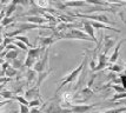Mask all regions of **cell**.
<instances>
[{
	"mask_svg": "<svg viewBox=\"0 0 126 113\" xmlns=\"http://www.w3.org/2000/svg\"><path fill=\"white\" fill-rule=\"evenodd\" d=\"M87 58H88V57L86 55V54H85V55H84V58H82V61L80 63V65H79L78 67H76V68H74V70L72 71V72L70 73V74L65 75V77H64V78L61 79L60 82L58 84V87H57V91H55V96L58 94V92L60 91V90L63 88V87L66 86L67 84H70V82H72V81H74V80H76V79L78 78V77H79V74H80V72H81L82 68H84V66H85V65L87 64Z\"/></svg>",
	"mask_w": 126,
	"mask_h": 113,
	"instance_id": "obj_1",
	"label": "cell"
},
{
	"mask_svg": "<svg viewBox=\"0 0 126 113\" xmlns=\"http://www.w3.org/2000/svg\"><path fill=\"white\" fill-rule=\"evenodd\" d=\"M48 54H49V49L46 47L44 52V55L40 57L33 65V68L37 71V72H43L45 70H48Z\"/></svg>",
	"mask_w": 126,
	"mask_h": 113,
	"instance_id": "obj_2",
	"label": "cell"
},
{
	"mask_svg": "<svg viewBox=\"0 0 126 113\" xmlns=\"http://www.w3.org/2000/svg\"><path fill=\"white\" fill-rule=\"evenodd\" d=\"M77 18H82V19H92V20H95V21H101L105 22V24H112L111 20H109V18L105 16V14H85V13H78L76 16Z\"/></svg>",
	"mask_w": 126,
	"mask_h": 113,
	"instance_id": "obj_3",
	"label": "cell"
},
{
	"mask_svg": "<svg viewBox=\"0 0 126 113\" xmlns=\"http://www.w3.org/2000/svg\"><path fill=\"white\" fill-rule=\"evenodd\" d=\"M40 96H41V94H40V87L35 86V85H33L31 88H28L27 91H25V93H24V97L26 98L28 101L32 100V99H37V98H40V99H41Z\"/></svg>",
	"mask_w": 126,
	"mask_h": 113,
	"instance_id": "obj_4",
	"label": "cell"
},
{
	"mask_svg": "<svg viewBox=\"0 0 126 113\" xmlns=\"http://www.w3.org/2000/svg\"><path fill=\"white\" fill-rule=\"evenodd\" d=\"M97 59H98V64L95 65V68H94L93 72H99V71L104 70L107 67V65H109V59H107V57H106V54L103 53V52H100L98 54V57H97Z\"/></svg>",
	"mask_w": 126,
	"mask_h": 113,
	"instance_id": "obj_5",
	"label": "cell"
},
{
	"mask_svg": "<svg viewBox=\"0 0 126 113\" xmlns=\"http://www.w3.org/2000/svg\"><path fill=\"white\" fill-rule=\"evenodd\" d=\"M99 104H90V105H81V104H77V105H72L71 112H78V113H84L87 112L90 110H92L93 107H95Z\"/></svg>",
	"mask_w": 126,
	"mask_h": 113,
	"instance_id": "obj_6",
	"label": "cell"
},
{
	"mask_svg": "<svg viewBox=\"0 0 126 113\" xmlns=\"http://www.w3.org/2000/svg\"><path fill=\"white\" fill-rule=\"evenodd\" d=\"M104 37V47H103V53L107 54L109 53V51H110L113 46L115 45L117 43V39L115 38H112V37H109V35H103Z\"/></svg>",
	"mask_w": 126,
	"mask_h": 113,
	"instance_id": "obj_7",
	"label": "cell"
},
{
	"mask_svg": "<svg viewBox=\"0 0 126 113\" xmlns=\"http://www.w3.org/2000/svg\"><path fill=\"white\" fill-rule=\"evenodd\" d=\"M81 25H82V30L93 39L94 43H98V39H97L95 34H94V27L91 25V22L86 21V20H81Z\"/></svg>",
	"mask_w": 126,
	"mask_h": 113,
	"instance_id": "obj_8",
	"label": "cell"
},
{
	"mask_svg": "<svg viewBox=\"0 0 126 113\" xmlns=\"http://www.w3.org/2000/svg\"><path fill=\"white\" fill-rule=\"evenodd\" d=\"M59 40L57 37L52 35V37H39L38 38V43H39V46H43V47H49L51 45Z\"/></svg>",
	"mask_w": 126,
	"mask_h": 113,
	"instance_id": "obj_9",
	"label": "cell"
},
{
	"mask_svg": "<svg viewBox=\"0 0 126 113\" xmlns=\"http://www.w3.org/2000/svg\"><path fill=\"white\" fill-rule=\"evenodd\" d=\"M126 41V39H121L120 41H118L117 43V45H115L114 47V51H113V53L111 54V57L109 58V63L110 64H112V63H115L117 60H118V58H119V51H120V47L121 45Z\"/></svg>",
	"mask_w": 126,
	"mask_h": 113,
	"instance_id": "obj_10",
	"label": "cell"
},
{
	"mask_svg": "<svg viewBox=\"0 0 126 113\" xmlns=\"http://www.w3.org/2000/svg\"><path fill=\"white\" fill-rule=\"evenodd\" d=\"M37 78H38V72L34 70H31V68H28L27 72H26V84H27L28 86L30 85H34L35 82H37Z\"/></svg>",
	"mask_w": 126,
	"mask_h": 113,
	"instance_id": "obj_11",
	"label": "cell"
},
{
	"mask_svg": "<svg viewBox=\"0 0 126 113\" xmlns=\"http://www.w3.org/2000/svg\"><path fill=\"white\" fill-rule=\"evenodd\" d=\"M25 20L28 22H32V24H37V25H43V24L48 21L43 16H25Z\"/></svg>",
	"mask_w": 126,
	"mask_h": 113,
	"instance_id": "obj_12",
	"label": "cell"
},
{
	"mask_svg": "<svg viewBox=\"0 0 126 113\" xmlns=\"http://www.w3.org/2000/svg\"><path fill=\"white\" fill-rule=\"evenodd\" d=\"M87 5L88 4L85 0H66L65 1L66 7H84Z\"/></svg>",
	"mask_w": 126,
	"mask_h": 113,
	"instance_id": "obj_13",
	"label": "cell"
},
{
	"mask_svg": "<svg viewBox=\"0 0 126 113\" xmlns=\"http://www.w3.org/2000/svg\"><path fill=\"white\" fill-rule=\"evenodd\" d=\"M19 48H13V49H10L7 53L5 54V57H4V59L7 60V61H11V60L16 59V57L19 55Z\"/></svg>",
	"mask_w": 126,
	"mask_h": 113,
	"instance_id": "obj_14",
	"label": "cell"
},
{
	"mask_svg": "<svg viewBox=\"0 0 126 113\" xmlns=\"http://www.w3.org/2000/svg\"><path fill=\"white\" fill-rule=\"evenodd\" d=\"M107 70L110 71H113V72H123L124 71V68H125V66H123V65H119V64H115V63H112V64H110L109 63V65H107V67H106Z\"/></svg>",
	"mask_w": 126,
	"mask_h": 113,
	"instance_id": "obj_15",
	"label": "cell"
},
{
	"mask_svg": "<svg viewBox=\"0 0 126 113\" xmlns=\"http://www.w3.org/2000/svg\"><path fill=\"white\" fill-rule=\"evenodd\" d=\"M24 61L25 60L22 59H19L18 57H16V59H13L10 61V64H11V66H13L14 68H16V70H19V68H21V67H24Z\"/></svg>",
	"mask_w": 126,
	"mask_h": 113,
	"instance_id": "obj_16",
	"label": "cell"
},
{
	"mask_svg": "<svg viewBox=\"0 0 126 113\" xmlns=\"http://www.w3.org/2000/svg\"><path fill=\"white\" fill-rule=\"evenodd\" d=\"M0 96H1V98H2V99H11V100H13L16 94H14V92H12V91L1 90V91H0Z\"/></svg>",
	"mask_w": 126,
	"mask_h": 113,
	"instance_id": "obj_17",
	"label": "cell"
},
{
	"mask_svg": "<svg viewBox=\"0 0 126 113\" xmlns=\"http://www.w3.org/2000/svg\"><path fill=\"white\" fill-rule=\"evenodd\" d=\"M34 4H35V6H38L40 8L46 10V8L49 7V0H35Z\"/></svg>",
	"mask_w": 126,
	"mask_h": 113,
	"instance_id": "obj_18",
	"label": "cell"
},
{
	"mask_svg": "<svg viewBox=\"0 0 126 113\" xmlns=\"http://www.w3.org/2000/svg\"><path fill=\"white\" fill-rule=\"evenodd\" d=\"M16 20V18L14 16H4L2 18V20H1V26H4V27H7L8 25H11L12 22Z\"/></svg>",
	"mask_w": 126,
	"mask_h": 113,
	"instance_id": "obj_19",
	"label": "cell"
},
{
	"mask_svg": "<svg viewBox=\"0 0 126 113\" xmlns=\"http://www.w3.org/2000/svg\"><path fill=\"white\" fill-rule=\"evenodd\" d=\"M126 98V92H117L113 97L111 98L109 101L111 102H114V101H118V100H120V99H124Z\"/></svg>",
	"mask_w": 126,
	"mask_h": 113,
	"instance_id": "obj_20",
	"label": "cell"
},
{
	"mask_svg": "<svg viewBox=\"0 0 126 113\" xmlns=\"http://www.w3.org/2000/svg\"><path fill=\"white\" fill-rule=\"evenodd\" d=\"M5 75L6 77H10V78H13L16 75V68H14L13 66H11V64L8 65V67L6 68V72H5Z\"/></svg>",
	"mask_w": 126,
	"mask_h": 113,
	"instance_id": "obj_21",
	"label": "cell"
},
{
	"mask_svg": "<svg viewBox=\"0 0 126 113\" xmlns=\"http://www.w3.org/2000/svg\"><path fill=\"white\" fill-rule=\"evenodd\" d=\"M14 39H16V40H20V41H22V43H25L28 46V47H32V44H31V41L28 40V38L26 37V35L18 34V35H16V37H14Z\"/></svg>",
	"mask_w": 126,
	"mask_h": 113,
	"instance_id": "obj_22",
	"label": "cell"
},
{
	"mask_svg": "<svg viewBox=\"0 0 126 113\" xmlns=\"http://www.w3.org/2000/svg\"><path fill=\"white\" fill-rule=\"evenodd\" d=\"M104 112L106 113H121V112H126V106L121 105V107L118 108H109V110H104Z\"/></svg>",
	"mask_w": 126,
	"mask_h": 113,
	"instance_id": "obj_23",
	"label": "cell"
},
{
	"mask_svg": "<svg viewBox=\"0 0 126 113\" xmlns=\"http://www.w3.org/2000/svg\"><path fill=\"white\" fill-rule=\"evenodd\" d=\"M16 6H18V5H16V4H13V2H11V4L8 5V7H7V8L5 10V11H6V14H5V16H12V14H13V13L16 12Z\"/></svg>",
	"mask_w": 126,
	"mask_h": 113,
	"instance_id": "obj_24",
	"label": "cell"
},
{
	"mask_svg": "<svg viewBox=\"0 0 126 113\" xmlns=\"http://www.w3.org/2000/svg\"><path fill=\"white\" fill-rule=\"evenodd\" d=\"M13 43L16 45V47L19 49H21V51H25V52H27V49H28V46L26 45L25 43H22V41H20V40H16V39H14L13 40Z\"/></svg>",
	"mask_w": 126,
	"mask_h": 113,
	"instance_id": "obj_25",
	"label": "cell"
},
{
	"mask_svg": "<svg viewBox=\"0 0 126 113\" xmlns=\"http://www.w3.org/2000/svg\"><path fill=\"white\" fill-rule=\"evenodd\" d=\"M49 2H52V4H53L57 8H59V10H65L66 8L65 2H63L60 0H49Z\"/></svg>",
	"mask_w": 126,
	"mask_h": 113,
	"instance_id": "obj_26",
	"label": "cell"
},
{
	"mask_svg": "<svg viewBox=\"0 0 126 113\" xmlns=\"http://www.w3.org/2000/svg\"><path fill=\"white\" fill-rule=\"evenodd\" d=\"M87 4H93V5H99V6H109L107 1H103V0H85Z\"/></svg>",
	"mask_w": 126,
	"mask_h": 113,
	"instance_id": "obj_27",
	"label": "cell"
},
{
	"mask_svg": "<svg viewBox=\"0 0 126 113\" xmlns=\"http://www.w3.org/2000/svg\"><path fill=\"white\" fill-rule=\"evenodd\" d=\"M41 99L40 98H37V99H32V100H30L28 101V106L30 107H33V106H40L41 105Z\"/></svg>",
	"mask_w": 126,
	"mask_h": 113,
	"instance_id": "obj_28",
	"label": "cell"
},
{
	"mask_svg": "<svg viewBox=\"0 0 126 113\" xmlns=\"http://www.w3.org/2000/svg\"><path fill=\"white\" fill-rule=\"evenodd\" d=\"M12 2L20 6H28L31 4V0H12Z\"/></svg>",
	"mask_w": 126,
	"mask_h": 113,
	"instance_id": "obj_29",
	"label": "cell"
},
{
	"mask_svg": "<svg viewBox=\"0 0 126 113\" xmlns=\"http://www.w3.org/2000/svg\"><path fill=\"white\" fill-rule=\"evenodd\" d=\"M110 87L112 90H114L115 92H125V87L120 86V85H117V84H111Z\"/></svg>",
	"mask_w": 126,
	"mask_h": 113,
	"instance_id": "obj_30",
	"label": "cell"
},
{
	"mask_svg": "<svg viewBox=\"0 0 126 113\" xmlns=\"http://www.w3.org/2000/svg\"><path fill=\"white\" fill-rule=\"evenodd\" d=\"M14 99H16V101H19L20 104H25V105H28V100L26 98L24 97V96H14Z\"/></svg>",
	"mask_w": 126,
	"mask_h": 113,
	"instance_id": "obj_31",
	"label": "cell"
},
{
	"mask_svg": "<svg viewBox=\"0 0 126 113\" xmlns=\"http://www.w3.org/2000/svg\"><path fill=\"white\" fill-rule=\"evenodd\" d=\"M19 112L21 113H28L30 112V106L28 105H25V104H20L19 102Z\"/></svg>",
	"mask_w": 126,
	"mask_h": 113,
	"instance_id": "obj_32",
	"label": "cell"
},
{
	"mask_svg": "<svg viewBox=\"0 0 126 113\" xmlns=\"http://www.w3.org/2000/svg\"><path fill=\"white\" fill-rule=\"evenodd\" d=\"M12 78H10V77H6V75H4V77H0V84H6V82H8V81H11Z\"/></svg>",
	"mask_w": 126,
	"mask_h": 113,
	"instance_id": "obj_33",
	"label": "cell"
},
{
	"mask_svg": "<svg viewBox=\"0 0 126 113\" xmlns=\"http://www.w3.org/2000/svg\"><path fill=\"white\" fill-rule=\"evenodd\" d=\"M10 102H11V99H5V100H1V101H0V107L5 106V105L10 104Z\"/></svg>",
	"mask_w": 126,
	"mask_h": 113,
	"instance_id": "obj_34",
	"label": "cell"
},
{
	"mask_svg": "<svg viewBox=\"0 0 126 113\" xmlns=\"http://www.w3.org/2000/svg\"><path fill=\"white\" fill-rule=\"evenodd\" d=\"M5 14H6V11H5V10H2V11H0V21L2 20V18L5 16Z\"/></svg>",
	"mask_w": 126,
	"mask_h": 113,
	"instance_id": "obj_35",
	"label": "cell"
},
{
	"mask_svg": "<svg viewBox=\"0 0 126 113\" xmlns=\"http://www.w3.org/2000/svg\"><path fill=\"white\" fill-rule=\"evenodd\" d=\"M0 44H2V37H1V34H0Z\"/></svg>",
	"mask_w": 126,
	"mask_h": 113,
	"instance_id": "obj_36",
	"label": "cell"
},
{
	"mask_svg": "<svg viewBox=\"0 0 126 113\" xmlns=\"http://www.w3.org/2000/svg\"><path fill=\"white\" fill-rule=\"evenodd\" d=\"M125 1H126V0H125Z\"/></svg>",
	"mask_w": 126,
	"mask_h": 113,
	"instance_id": "obj_37",
	"label": "cell"
}]
</instances>
